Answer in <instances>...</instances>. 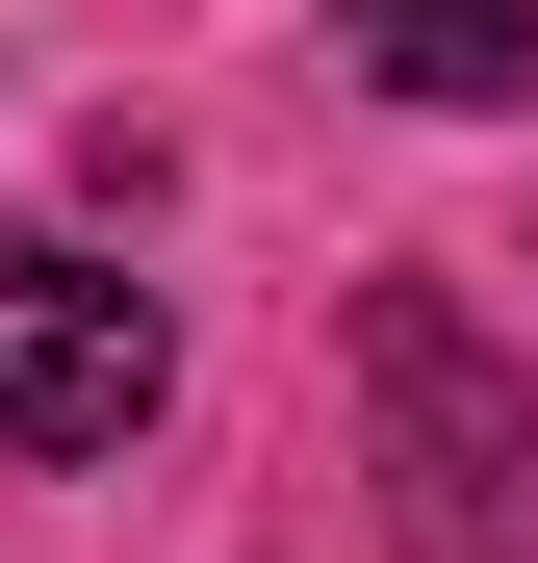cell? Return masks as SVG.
I'll return each instance as SVG.
<instances>
[{
  "mask_svg": "<svg viewBox=\"0 0 538 563\" xmlns=\"http://www.w3.org/2000/svg\"><path fill=\"white\" fill-rule=\"evenodd\" d=\"M154 385H179L154 282H103V256H0V461H129Z\"/></svg>",
  "mask_w": 538,
  "mask_h": 563,
  "instance_id": "obj_2",
  "label": "cell"
},
{
  "mask_svg": "<svg viewBox=\"0 0 538 563\" xmlns=\"http://www.w3.org/2000/svg\"><path fill=\"white\" fill-rule=\"evenodd\" d=\"M333 52L385 103H538V0H333Z\"/></svg>",
  "mask_w": 538,
  "mask_h": 563,
  "instance_id": "obj_3",
  "label": "cell"
},
{
  "mask_svg": "<svg viewBox=\"0 0 538 563\" xmlns=\"http://www.w3.org/2000/svg\"><path fill=\"white\" fill-rule=\"evenodd\" d=\"M359 410H385V512H410V563H538V410H513V358L436 308V282L359 308Z\"/></svg>",
  "mask_w": 538,
  "mask_h": 563,
  "instance_id": "obj_1",
  "label": "cell"
}]
</instances>
